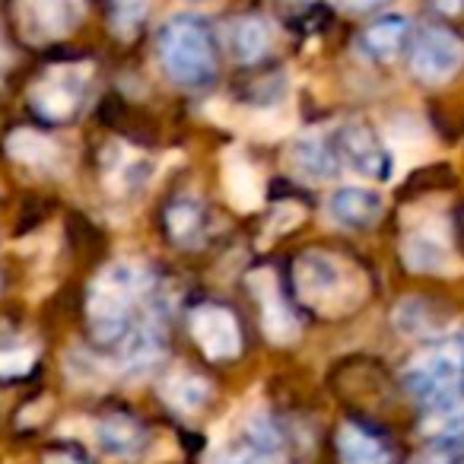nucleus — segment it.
<instances>
[{"instance_id":"nucleus-18","label":"nucleus","mask_w":464,"mask_h":464,"mask_svg":"<svg viewBox=\"0 0 464 464\" xmlns=\"http://www.w3.org/2000/svg\"><path fill=\"white\" fill-rule=\"evenodd\" d=\"M96 445L109 458H134L143 445V430L130 417H109L99 423Z\"/></svg>"},{"instance_id":"nucleus-8","label":"nucleus","mask_w":464,"mask_h":464,"mask_svg":"<svg viewBox=\"0 0 464 464\" xmlns=\"http://www.w3.org/2000/svg\"><path fill=\"white\" fill-rule=\"evenodd\" d=\"M337 160L362 179H392V153L366 124H343L337 130Z\"/></svg>"},{"instance_id":"nucleus-25","label":"nucleus","mask_w":464,"mask_h":464,"mask_svg":"<svg viewBox=\"0 0 464 464\" xmlns=\"http://www.w3.org/2000/svg\"><path fill=\"white\" fill-rule=\"evenodd\" d=\"M45 464H83V461L73 458V455H67V451H54V455L45 458Z\"/></svg>"},{"instance_id":"nucleus-4","label":"nucleus","mask_w":464,"mask_h":464,"mask_svg":"<svg viewBox=\"0 0 464 464\" xmlns=\"http://www.w3.org/2000/svg\"><path fill=\"white\" fill-rule=\"evenodd\" d=\"M160 61L169 80L181 86H204L217 73L210 35L191 16H175L160 35Z\"/></svg>"},{"instance_id":"nucleus-7","label":"nucleus","mask_w":464,"mask_h":464,"mask_svg":"<svg viewBox=\"0 0 464 464\" xmlns=\"http://www.w3.org/2000/svg\"><path fill=\"white\" fill-rule=\"evenodd\" d=\"M464 67V39L449 29H426L411 52V71L423 83H449Z\"/></svg>"},{"instance_id":"nucleus-24","label":"nucleus","mask_w":464,"mask_h":464,"mask_svg":"<svg viewBox=\"0 0 464 464\" xmlns=\"http://www.w3.org/2000/svg\"><path fill=\"white\" fill-rule=\"evenodd\" d=\"M35 362V350H0V379H16V375L29 372V366Z\"/></svg>"},{"instance_id":"nucleus-27","label":"nucleus","mask_w":464,"mask_h":464,"mask_svg":"<svg viewBox=\"0 0 464 464\" xmlns=\"http://www.w3.org/2000/svg\"><path fill=\"white\" fill-rule=\"evenodd\" d=\"M436 4H439V7H442V10H449V14H451V10L461 7V0H436Z\"/></svg>"},{"instance_id":"nucleus-9","label":"nucleus","mask_w":464,"mask_h":464,"mask_svg":"<svg viewBox=\"0 0 464 464\" xmlns=\"http://www.w3.org/2000/svg\"><path fill=\"white\" fill-rule=\"evenodd\" d=\"M191 334L210 360H232L242 350L239 324L223 305H200L191 312Z\"/></svg>"},{"instance_id":"nucleus-3","label":"nucleus","mask_w":464,"mask_h":464,"mask_svg":"<svg viewBox=\"0 0 464 464\" xmlns=\"http://www.w3.org/2000/svg\"><path fill=\"white\" fill-rule=\"evenodd\" d=\"M404 382L411 394L426 407L436 411L445 401L464 392V334H451L426 347L407 366Z\"/></svg>"},{"instance_id":"nucleus-19","label":"nucleus","mask_w":464,"mask_h":464,"mask_svg":"<svg viewBox=\"0 0 464 464\" xmlns=\"http://www.w3.org/2000/svg\"><path fill=\"white\" fill-rule=\"evenodd\" d=\"M337 451H341L343 464H388L392 455L388 449L372 436V432L360 430V426L347 423L337 436Z\"/></svg>"},{"instance_id":"nucleus-15","label":"nucleus","mask_w":464,"mask_h":464,"mask_svg":"<svg viewBox=\"0 0 464 464\" xmlns=\"http://www.w3.org/2000/svg\"><path fill=\"white\" fill-rule=\"evenodd\" d=\"M407 35H411V20L404 14H388L366 26V33L360 35V48L372 61H392L404 48Z\"/></svg>"},{"instance_id":"nucleus-16","label":"nucleus","mask_w":464,"mask_h":464,"mask_svg":"<svg viewBox=\"0 0 464 464\" xmlns=\"http://www.w3.org/2000/svg\"><path fill=\"white\" fill-rule=\"evenodd\" d=\"M223 42L229 48V54L242 64H252L261 61L271 48V26H267L261 16H242V20H232L223 33Z\"/></svg>"},{"instance_id":"nucleus-13","label":"nucleus","mask_w":464,"mask_h":464,"mask_svg":"<svg viewBox=\"0 0 464 464\" xmlns=\"http://www.w3.org/2000/svg\"><path fill=\"white\" fill-rule=\"evenodd\" d=\"M223 191L229 204L242 213H252L265 200V181L252 160L242 156V150H229L223 156Z\"/></svg>"},{"instance_id":"nucleus-11","label":"nucleus","mask_w":464,"mask_h":464,"mask_svg":"<svg viewBox=\"0 0 464 464\" xmlns=\"http://www.w3.org/2000/svg\"><path fill=\"white\" fill-rule=\"evenodd\" d=\"M382 210H385L382 194L366 185H343L328 198V217L343 229H366L379 223Z\"/></svg>"},{"instance_id":"nucleus-26","label":"nucleus","mask_w":464,"mask_h":464,"mask_svg":"<svg viewBox=\"0 0 464 464\" xmlns=\"http://www.w3.org/2000/svg\"><path fill=\"white\" fill-rule=\"evenodd\" d=\"M341 7L347 10H366V7H375V4H382V0H337Z\"/></svg>"},{"instance_id":"nucleus-1","label":"nucleus","mask_w":464,"mask_h":464,"mask_svg":"<svg viewBox=\"0 0 464 464\" xmlns=\"http://www.w3.org/2000/svg\"><path fill=\"white\" fill-rule=\"evenodd\" d=\"M293 271L299 299L318 315H347L366 299V277L331 252H305Z\"/></svg>"},{"instance_id":"nucleus-5","label":"nucleus","mask_w":464,"mask_h":464,"mask_svg":"<svg viewBox=\"0 0 464 464\" xmlns=\"http://www.w3.org/2000/svg\"><path fill=\"white\" fill-rule=\"evenodd\" d=\"M90 64H61L45 71V77L29 92L35 111L48 121H67L83 102L86 86H90Z\"/></svg>"},{"instance_id":"nucleus-6","label":"nucleus","mask_w":464,"mask_h":464,"mask_svg":"<svg viewBox=\"0 0 464 464\" xmlns=\"http://www.w3.org/2000/svg\"><path fill=\"white\" fill-rule=\"evenodd\" d=\"M83 20V0H16V23L26 42L64 39Z\"/></svg>"},{"instance_id":"nucleus-23","label":"nucleus","mask_w":464,"mask_h":464,"mask_svg":"<svg viewBox=\"0 0 464 464\" xmlns=\"http://www.w3.org/2000/svg\"><path fill=\"white\" fill-rule=\"evenodd\" d=\"M150 0H111V26L118 35H134L147 20Z\"/></svg>"},{"instance_id":"nucleus-20","label":"nucleus","mask_w":464,"mask_h":464,"mask_svg":"<svg viewBox=\"0 0 464 464\" xmlns=\"http://www.w3.org/2000/svg\"><path fill=\"white\" fill-rule=\"evenodd\" d=\"M162 394L166 401L181 413H194L207 404L210 398V385H207L200 375H191V372H175L172 379L162 385Z\"/></svg>"},{"instance_id":"nucleus-2","label":"nucleus","mask_w":464,"mask_h":464,"mask_svg":"<svg viewBox=\"0 0 464 464\" xmlns=\"http://www.w3.org/2000/svg\"><path fill=\"white\" fill-rule=\"evenodd\" d=\"M150 286L147 271H140L137 265L118 261L109 265L96 277V284L90 286V328L96 334V341L102 343H124V337L134 331V299Z\"/></svg>"},{"instance_id":"nucleus-21","label":"nucleus","mask_w":464,"mask_h":464,"mask_svg":"<svg viewBox=\"0 0 464 464\" xmlns=\"http://www.w3.org/2000/svg\"><path fill=\"white\" fill-rule=\"evenodd\" d=\"M426 413H430L426 426H430L432 432H442V436H464V392L455 394L451 401H445L442 407L426 411Z\"/></svg>"},{"instance_id":"nucleus-22","label":"nucleus","mask_w":464,"mask_h":464,"mask_svg":"<svg viewBox=\"0 0 464 464\" xmlns=\"http://www.w3.org/2000/svg\"><path fill=\"white\" fill-rule=\"evenodd\" d=\"M169 229H172L175 242H185V246L198 242V236H200V210L194 204H188V200L175 204L172 210H169Z\"/></svg>"},{"instance_id":"nucleus-17","label":"nucleus","mask_w":464,"mask_h":464,"mask_svg":"<svg viewBox=\"0 0 464 464\" xmlns=\"http://www.w3.org/2000/svg\"><path fill=\"white\" fill-rule=\"evenodd\" d=\"M7 150L16 162L29 169H39V172H52V169L61 166V150L52 137L39 134V130H16L10 134Z\"/></svg>"},{"instance_id":"nucleus-14","label":"nucleus","mask_w":464,"mask_h":464,"mask_svg":"<svg viewBox=\"0 0 464 464\" xmlns=\"http://www.w3.org/2000/svg\"><path fill=\"white\" fill-rule=\"evenodd\" d=\"M404 265L420 274H445L455 267V252L449 242L432 229H411L404 239Z\"/></svg>"},{"instance_id":"nucleus-12","label":"nucleus","mask_w":464,"mask_h":464,"mask_svg":"<svg viewBox=\"0 0 464 464\" xmlns=\"http://www.w3.org/2000/svg\"><path fill=\"white\" fill-rule=\"evenodd\" d=\"M286 166H290V172L296 175V179H305V181H312V185L337 179V172H341L337 150H331L322 134L296 137L293 147L286 150Z\"/></svg>"},{"instance_id":"nucleus-10","label":"nucleus","mask_w":464,"mask_h":464,"mask_svg":"<svg viewBox=\"0 0 464 464\" xmlns=\"http://www.w3.org/2000/svg\"><path fill=\"white\" fill-rule=\"evenodd\" d=\"M248 286L258 296L261 303V324H265V334L271 337L274 343H290L299 337V322L290 312V305L280 296V286L274 280L271 271H255L248 277Z\"/></svg>"}]
</instances>
